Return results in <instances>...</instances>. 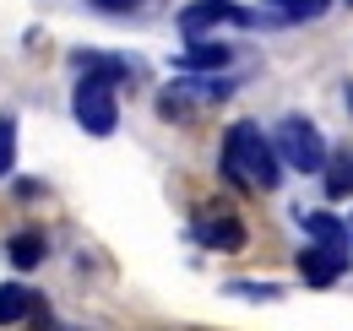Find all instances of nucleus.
I'll return each mask as SVG.
<instances>
[{
    "instance_id": "f257e3e1",
    "label": "nucleus",
    "mask_w": 353,
    "mask_h": 331,
    "mask_svg": "<svg viewBox=\"0 0 353 331\" xmlns=\"http://www.w3.org/2000/svg\"><path fill=\"white\" fill-rule=\"evenodd\" d=\"M223 179L239 185V190H277L283 163H277L272 136H261L256 120L228 125V136H223Z\"/></svg>"
},
{
    "instance_id": "f03ea898",
    "label": "nucleus",
    "mask_w": 353,
    "mask_h": 331,
    "mask_svg": "<svg viewBox=\"0 0 353 331\" xmlns=\"http://www.w3.org/2000/svg\"><path fill=\"white\" fill-rule=\"evenodd\" d=\"M272 147H277V163H283V168H299V174H321L326 158H332L321 125L305 120V114H283V120H277V136H272Z\"/></svg>"
},
{
    "instance_id": "7ed1b4c3",
    "label": "nucleus",
    "mask_w": 353,
    "mask_h": 331,
    "mask_svg": "<svg viewBox=\"0 0 353 331\" xmlns=\"http://www.w3.org/2000/svg\"><path fill=\"white\" fill-rule=\"evenodd\" d=\"M71 114H77V125H82L88 136H114V125H120L114 82H103V77H82L77 92H71Z\"/></svg>"
},
{
    "instance_id": "20e7f679",
    "label": "nucleus",
    "mask_w": 353,
    "mask_h": 331,
    "mask_svg": "<svg viewBox=\"0 0 353 331\" xmlns=\"http://www.w3.org/2000/svg\"><path fill=\"white\" fill-rule=\"evenodd\" d=\"M207 28H256V11H245L234 0H190V6H179V33L185 39H201Z\"/></svg>"
},
{
    "instance_id": "39448f33",
    "label": "nucleus",
    "mask_w": 353,
    "mask_h": 331,
    "mask_svg": "<svg viewBox=\"0 0 353 331\" xmlns=\"http://www.w3.org/2000/svg\"><path fill=\"white\" fill-rule=\"evenodd\" d=\"M343 272H348V255L343 250H321V245L299 250V277H305L310 288H332Z\"/></svg>"
},
{
    "instance_id": "423d86ee",
    "label": "nucleus",
    "mask_w": 353,
    "mask_h": 331,
    "mask_svg": "<svg viewBox=\"0 0 353 331\" xmlns=\"http://www.w3.org/2000/svg\"><path fill=\"white\" fill-rule=\"evenodd\" d=\"M196 245L207 250H245V223L239 217H228V212H218V217H196Z\"/></svg>"
},
{
    "instance_id": "0eeeda50",
    "label": "nucleus",
    "mask_w": 353,
    "mask_h": 331,
    "mask_svg": "<svg viewBox=\"0 0 353 331\" xmlns=\"http://www.w3.org/2000/svg\"><path fill=\"white\" fill-rule=\"evenodd\" d=\"M299 223H305V234L321 250H343V255H348V239H353V234H348V223H343V217H332V212H299Z\"/></svg>"
},
{
    "instance_id": "6e6552de",
    "label": "nucleus",
    "mask_w": 353,
    "mask_h": 331,
    "mask_svg": "<svg viewBox=\"0 0 353 331\" xmlns=\"http://www.w3.org/2000/svg\"><path fill=\"white\" fill-rule=\"evenodd\" d=\"M44 310V299L33 288H22V283H0V326H17V321H28V315H39Z\"/></svg>"
},
{
    "instance_id": "1a4fd4ad",
    "label": "nucleus",
    "mask_w": 353,
    "mask_h": 331,
    "mask_svg": "<svg viewBox=\"0 0 353 331\" xmlns=\"http://www.w3.org/2000/svg\"><path fill=\"white\" fill-rule=\"evenodd\" d=\"M6 255H11V266H17V272H33V266L49 255V239L39 234V228H22V234H11V239H6Z\"/></svg>"
},
{
    "instance_id": "9d476101",
    "label": "nucleus",
    "mask_w": 353,
    "mask_h": 331,
    "mask_svg": "<svg viewBox=\"0 0 353 331\" xmlns=\"http://www.w3.org/2000/svg\"><path fill=\"white\" fill-rule=\"evenodd\" d=\"M321 174H326V196H353V152H348V147L332 152Z\"/></svg>"
},
{
    "instance_id": "9b49d317",
    "label": "nucleus",
    "mask_w": 353,
    "mask_h": 331,
    "mask_svg": "<svg viewBox=\"0 0 353 331\" xmlns=\"http://www.w3.org/2000/svg\"><path fill=\"white\" fill-rule=\"evenodd\" d=\"M261 6H272V11L288 17V22H315V17L332 11V0H261Z\"/></svg>"
},
{
    "instance_id": "f8f14e48",
    "label": "nucleus",
    "mask_w": 353,
    "mask_h": 331,
    "mask_svg": "<svg viewBox=\"0 0 353 331\" xmlns=\"http://www.w3.org/2000/svg\"><path fill=\"white\" fill-rule=\"evenodd\" d=\"M223 60H228V49H223V43H190V49L179 54V66H185V71H218Z\"/></svg>"
},
{
    "instance_id": "ddd939ff",
    "label": "nucleus",
    "mask_w": 353,
    "mask_h": 331,
    "mask_svg": "<svg viewBox=\"0 0 353 331\" xmlns=\"http://www.w3.org/2000/svg\"><path fill=\"white\" fill-rule=\"evenodd\" d=\"M17 168V120H0V179Z\"/></svg>"
},
{
    "instance_id": "4468645a",
    "label": "nucleus",
    "mask_w": 353,
    "mask_h": 331,
    "mask_svg": "<svg viewBox=\"0 0 353 331\" xmlns=\"http://www.w3.org/2000/svg\"><path fill=\"white\" fill-rule=\"evenodd\" d=\"M228 293H239V299H277V283H228Z\"/></svg>"
},
{
    "instance_id": "2eb2a0df",
    "label": "nucleus",
    "mask_w": 353,
    "mask_h": 331,
    "mask_svg": "<svg viewBox=\"0 0 353 331\" xmlns=\"http://www.w3.org/2000/svg\"><path fill=\"white\" fill-rule=\"evenodd\" d=\"M98 11H136V6H147V0H88Z\"/></svg>"
},
{
    "instance_id": "dca6fc26",
    "label": "nucleus",
    "mask_w": 353,
    "mask_h": 331,
    "mask_svg": "<svg viewBox=\"0 0 353 331\" xmlns=\"http://www.w3.org/2000/svg\"><path fill=\"white\" fill-rule=\"evenodd\" d=\"M348 234H353V223H348Z\"/></svg>"
},
{
    "instance_id": "f3484780",
    "label": "nucleus",
    "mask_w": 353,
    "mask_h": 331,
    "mask_svg": "<svg viewBox=\"0 0 353 331\" xmlns=\"http://www.w3.org/2000/svg\"><path fill=\"white\" fill-rule=\"evenodd\" d=\"M348 6H353V0H348Z\"/></svg>"
}]
</instances>
